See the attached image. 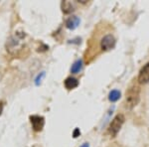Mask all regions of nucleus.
I'll use <instances>...</instances> for the list:
<instances>
[{"label": "nucleus", "mask_w": 149, "mask_h": 147, "mask_svg": "<svg viewBox=\"0 0 149 147\" xmlns=\"http://www.w3.org/2000/svg\"><path fill=\"white\" fill-rule=\"evenodd\" d=\"M120 96H121V93L118 90H112V91H110V93L109 95V102H115L120 98Z\"/></svg>", "instance_id": "nucleus-10"}, {"label": "nucleus", "mask_w": 149, "mask_h": 147, "mask_svg": "<svg viewBox=\"0 0 149 147\" xmlns=\"http://www.w3.org/2000/svg\"><path fill=\"white\" fill-rule=\"evenodd\" d=\"M64 85L67 90H74V88H76L79 86V81L78 79L74 78V77H69V78L65 79Z\"/></svg>", "instance_id": "nucleus-7"}, {"label": "nucleus", "mask_w": 149, "mask_h": 147, "mask_svg": "<svg viewBox=\"0 0 149 147\" xmlns=\"http://www.w3.org/2000/svg\"><path fill=\"white\" fill-rule=\"evenodd\" d=\"M83 66H84L83 60H81V59L77 60V61L74 62L73 65H72L71 73L72 74H79L81 71V69H83Z\"/></svg>", "instance_id": "nucleus-8"}, {"label": "nucleus", "mask_w": 149, "mask_h": 147, "mask_svg": "<svg viewBox=\"0 0 149 147\" xmlns=\"http://www.w3.org/2000/svg\"><path fill=\"white\" fill-rule=\"evenodd\" d=\"M80 135H81L80 128H76L74 130V132H73V137H74V138H77V137H79Z\"/></svg>", "instance_id": "nucleus-12"}, {"label": "nucleus", "mask_w": 149, "mask_h": 147, "mask_svg": "<svg viewBox=\"0 0 149 147\" xmlns=\"http://www.w3.org/2000/svg\"><path fill=\"white\" fill-rule=\"evenodd\" d=\"M81 23V19L78 17V16H70V17L67 19L66 22H65V25L66 27L70 29V30H74L76 28H78V26L80 25Z\"/></svg>", "instance_id": "nucleus-6"}, {"label": "nucleus", "mask_w": 149, "mask_h": 147, "mask_svg": "<svg viewBox=\"0 0 149 147\" xmlns=\"http://www.w3.org/2000/svg\"><path fill=\"white\" fill-rule=\"evenodd\" d=\"M3 108H4L3 102H1V100H0V115L2 114V111H3Z\"/></svg>", "instance_id": "nucleus-13"}, {"label": "nucleus", "mask_w": 149, "mask_h": 147, "mask_svg": "<svg viewBox=\"0 0 149 147\" xmlns=\"http://www.w3.org/2000/svg\"><path fill=\"white\" fill-rule=\"evenodd\" d=\"M137 81L140 85H145L149 83V62L146 63L139 71Z\"/></svg>", "instance_id": "nucleus-5"}, {"label": "nucleus", "mask_w": 149, "mask_h": 147, "mask_svg": "<svg viewBox=\"0 0 149 147\" xmlns=\"http://www.w3.org/2000/svg\"><path fill=\"white\" fill-rule=\"evenodd\" d=\"M115 43H116V41H115L113 35H105L100 41V48H102V51H109V50L114 48Z\"/></svg>", "instance_id": "nucleus-4"}, {"label": "nucleus", "mask_w": 149, "mask_h": 147, "mask_svg": "<svg viewBox=\"0 0 149 147\" xmlns=\"http://www.w3.org/2000/svg\"><path fill=\"white\" fill-rule=\"evenodd\" d=\"M45 76H46V73H45V72H41V73L38 74L37 77L35 78V81H34L35 86H40L41 84H42V82H43V79H44Z\"/></svg>", "instance_id": "nucleus-11"}, {"label": "nucleus", "mask_w": 149, "mask_h": 147, "mask_svg": "<svg viewBox=\"0 0 149 147\" xmlns=\"http://www.w3.org/2000/svg\"><path fill=\"white\" fill-rule=\"evenodd\" d=\"M61 6H62V11H63L65 14H70L74 11V6L73 5L72 2L63 1L61 4Z\"/></svg>", "instance_id": "nucleus-9"}, {"label": "nucleus", "mask_w": 149, "mask_h": 147, "mask_svg": "<svg viewBox=\"0 0 149 147\" xmlns=\"http://www.w3.org/2000/svg\"><path fill=\"white\" fill-rule=\"evenodd\" d=\"M81 147H90V144H88V143H84Z\"/></svg>", "instance_id": "nucleus-14"}, {"label": "nucleus", "mask_w": 149, "mask_h": 147, "mask_svg": "<svg viewBox=\"0 0 149 147\" xmlns=\"http://www.w3.org/2000/svg\"><path fill=\"white\" fill-rule=\"evenodd\" d=\"M124 121H125V117H124L123 114L119 113V114H116L114 116V118L111 120V122L109 123V133L111 134L112 136H115L117 133L119 132V130L121 129L122 125H123Z\"/></svg>", "instance_id": "nucleus-2"}, {"label": "nucleus", "mask_w": 149, "mask_h": 147, "mask_svg": "<svg viewBox=\"0 0 149 147\" xmlns=\"http://www.w3.org/2000/svg\"><path fill=\"white\" fill-rule=\"evenodd\" d=\"M140 100V88L137 86H133L126 91V103L127 107L132 108L137 105Z\"/></svg>", "instance_id": "nucleus-1"}, {"label": "nucleus", "mask_w": 149, "mask_h": 147, "mask_svg": "<svg viewBox=\"0 0 149 147\" xmlns=\"http://www.w3.org/2000/svg\"><path fill=\"white\" fill-rule=\"evenodd\" d=\"M30 122H31V125H32V128L34 131L36 132H40L42 131L43 128L45 126V118L41 115H37V114H34V115H31L30 117Z\"/></svg>", "instance_id": "nucleus-3"}]
</instances>
